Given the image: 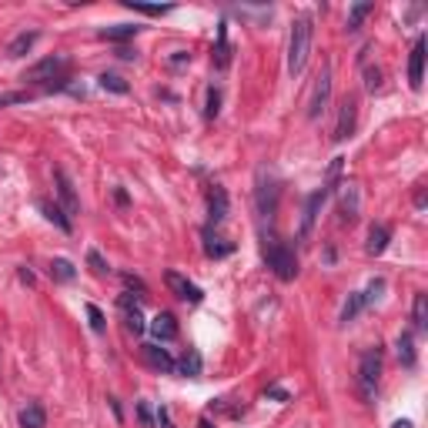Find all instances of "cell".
I'll return each instance as SVG.
<instances>
[{"label": "cell", "instance_id": "cell-22", "mask_svg": "<svg viewBox=\"0 0 428 428\" xmlns=\"http://www.w3.org/2000/svg\"><path fill=\"white\" fill-rule=\"evenodd\" d=\"M395 348H398V358H401V365L405 368H415V338H412V331H401L398 335V341H395Z\"/></svg>", "mask_w": 428, "mask_h": 428}, {"label": "cell", "instance_id": "cell-37", "mask_svg": "<svg viewBox=\"0 0 428 428\" xmlns=\"http://www.w3.org/2000/svg\"><path fill=\"white\" fill-rule=\"evenodd\" d=\"M365 87L368 91H378V87H382V74H378V71H365Z\"/></svg>", "mask_w": 428, "mask_h": 428}, {"label": "cell", "instance_id": "cell-15", "mask_svg": "<svg viewBox=\"0 0 428 428\" xmlns=\"http://www.w3.org/2000/svg\"><path fill=\"white\" fill-rule=\"evenodd\" d=\"M141 355H144V362L151 368H157V371H178V362H174L164 348H157V345H144Z\"/></svg>", "mask_w": 428, "mask_h": 428}, {"label": "cell", "instance_id": "cell-5", "mask_svg": "<svg viewBox=\"0 0 428 428\" xmlns=\"http://www.w3.org/2000/svg\"><path fill=\"white\" fill-rule=\"evenodd\" d=\"M67 71H71V61L64 54H50L44 61H37L34 67H27L24 80L31 84H50V80H67Z\"/></svg>", "mask_w": 428, "mask_h": 428}, {"label": "cell", "instance_id": "cell-20", "mask_svg": "<svg viewBox=\"0 0 428 428\" xmlns=\"http://www.w3.org/2000/svg\"><path fill=\"white\" fill-rule=\"evenodd\" d=\"M41 211H44V217L50 221V224H57L61 231H67V234L74 231V221H71V217H67V214L61 211V204H50V201H41Z\"/></svg>", "mask_w": 428, "mask_h": 428}, {"label": "cell", "instance_id": "cell-9", "mask_svg": "<svg viewBox=\"0 0 428 428\" xmlns=\"http://www.w3.org/2000/svg\"><path fill=\"white\" fill-rule=\"evenodd\" d=\"M164 285H168V288L181 298V301H191V305H198L201 298H204L198 285H194V281H187L184 275H178V271H168V275H164Z\"/></svg>", "mask_w": 428, "mask_h": 428}, {"label": "cell", "instance_id": "cell-7", "mask_svg": "<svg viewBox=\"0 0 428 428\" xmlns=\"http://www.w3.org/2000/svg\"><path fill=\"white\" fill-rule=\"evenodd\" d=\"M54 184H57V198H61V211L74 221L77 211H80V201H77L74 194V184H71V178H67V171L64 168H54Z\"/></svg>", "mask_w": 428, "mask_h": 428}, {"label": "cell", "instance_id": "cell-42", "mask_svg": "<svg viewBox=\"0 0 428 428\" xmlns=\"http://www.w3.org/2000/svg\"><path fill=\"white\" fill-rule=\"evenodd\" d=\"M20 281H24V285H34V275L27 271V268H20Z\"/></svg>", "mask_w": 428, "mask_h": 428}, {"label": "cell", "instance_id": "cell-39", "mask_svg": "<svg viewBox=\"0 0 428 428\" xmlns=\"http://www.w3.org/2000/svg\"><path fill=\"white\" fill-rule=\"evenodd\" d=\"M138 418H141V422H144L148 428H151V412H148V405H144V401L138 405Z\"/></svg>", "mask_w": 428, "mask_h": 428}, {"label": "cell", "instance_id": "cell-4", "mask_svg": "<svg viewBox=\"0 0 428 428\" xmlns=\"http://www.w3.org/2000/svg\"><path fill=\"white\" fill-rule=\"evenodd\" d=\"M278 198H281V184H278V178L261 168L258 171V184H255V208H258L261 221H275Z\"/></svg>", "mask_w": 428, "mask_h": 428}, {"label": "cell", "instance_id": "cell-11", "mask_svg": "<svg viewBox=\"0 0 428 428\" xmlns=\"http://www.w3.org/2000/svg\"><path fill=\"white\" fill-rule=\"evenodd\" d=\"M422 80H425V37H415L412 57H408V84L415 91H422Z\"/></svg>", "mask_w": 428, "mask_h": 428}, {"label": "cell", "instance_id": "cell-17", "mask_svg": "<svg viewBox=\"0 0 428 428\" xmlns=\"http://www.w3.org/2000/svg\"><path fill=\"white\" fill-rule=\"evenodd\" d=\"M388 241H392V228H388V224H371V228H368L365 251L368 255H382L385 248H388Z\"/></svg>", "mask_w": 428, "mask_h": 428}, {"label": "cell", "instance_id": "cell-8", "mask_svg": "<svg viewBox=\"0 0 428 428\" xmlns=\"http://www.w3.org/2000/svg\"><path fill=\"white\" fill-rule=\"evenodd\" d=\"M355 124H358V104L352 97L341 101V110H338V124H335V141H348L355 134Z\"/></svg>", "mask_w": 428, "mask_h": 428}, {"label": "cell", "instance_id": "cell-3", "mask_svg": "<svg viewBox=\"0 0 428 428\" xmlns=\"http://www.w3.org/2000/svg\"><path fill=\"white\" fill-rule=\"evenodd\" d=\"M378 378H382V348H365L362 362H358V395L371 401L378 392Z\"/></svg>", "mask_w": 428, "mask_h": 428}, {"label": "cell", "instance_id": "cell-41", "mask_svg": "<svg viewBox=\"0 0 428 428\" xmlns=\"http://www.w3.org/2000/svg\"><path fill=\"white\" fill-rule=\"evenodd\" d=\"M264 395H271V398H281V401H288V392H285V388H268Z\"/></svg>", "mask_w": 428, "mask_h": 428}, {"label": "cell", "instance_id": "cell-27", "mask_svg": "<svg viewBox=\"0 0 428 428\" xmlns=\"http://www.w3.org/2000/svg\"><path fill=\"white\" fill-rule=\"evenodd\" d=\"M375 10V3L371 0H365V3H355L352 10H348V20H345V31H358L362 27V20H365L368 14Z\"/></svg>", "mask_w": 428, "mask_h": 428}, {"label": "cell", "instance_id": "cell-14", "mask_svg": "<svg viewBox=\"0 0 428 428\" xmlns=\"http://www.w3.org/2000/svg\"><path fill=\"white\" fill-rule=\"evenodd\" d=\"M324 198H328V187H321V191H315V194L308 198L305 217H301V238H308V234H311V228H315V217H318V211H321V204H324Z\"/></svg>", "mask_w": 428, "mask_h": 428}, {"label": "cell", "instance_id": "cell-40", "mask_svg": "<svg viewBox=\"0 0 428 428\" xmlns=\"http://www.w3.org/2000/svg\"><path fill=\"white\" fill-rule=\"evenodd\" d=\"M124 281H127V288H138V291H144V281H141V278H134V275H124Z\"/></svg>", "mask_w": 428, "mask_h": 428}, {"label": "cell", "instance_id": "cell-24", "mask_svg": "<svg viewBox=\"0 0 428 428\" xmlns=\"http://www.w3.org/2000/svg\"><path fill=\"white\" fill-rule=\"evenodd\" d=\"M412 324H415V331H425L428 328V294H415V301H412Z\"/></svg>", "mask_w": 428, "mask_h": 428}, {"label": "cell", "instance_id": "cell-6", "mask_svg": "<svg viewBox=\"0 0 428 428\" xmlns=\"http://www.w3.org/2000/svg\"><path fill=\"white\" fill-rule=\"evenodd\" d=\"M328 101H331V64H321V74L315 77V87L308 94V121H318L328 110Z\"/></svg>", "mask_w": 428, "mask_h": 428}, {"label": "cell", "instance_id": "cell-21", "mask_svg": "<svg viewBox=\"0 0 428 428\" xmlns=\"http://www.w3.org/2000/svg\"><path fill=\"white\" fill-rule=\"evenodd\" d=\"M37 37H41L37 31H24V34H17L14 41H10V47H7V57H24V54H27V50H31V47L37 44Z\"/></svg>", "mask_w": 428, "mask_h": 428}, {"label": "cell", "instance_id": "cell-19", "mask_svg": "<svg viewBox=\"0 0 428 428\" xmlns=\"http://www.w3.org/2000/svg\"><path fill=\"white\" fill-rule=\"evenodd\" d=\"M20 425L24 428H44L47 425V412L41 401H27L24 408H20Z\"/></svg>", "mask_w": 428, "mask_h": 428}, {"label": "cell", "instance_id": "cell-45", "mask_svg": "<svg viewBox=\"0 0 428 428\" xmlns=\"http://www.w3.org/2000/svg\"><path fill=\"white\" fill-rule=\"evenodd\" d=\"M198 428H214V425H211V418H201V425H198Z\"/></svg>", "mask_w": 428, "mask_h": 428}, {"label": "cell", "instance_id": "cell-10", "mask_svg": "<svg viewBox=\"0 0 428 428\" xmlns=\"http://www.w3.org/2000/svg\"><path fill=\"white\" fill-rule=\"evenodd\" d=\"M338 204H341V221H348L352 224L358 211H362V194H358V184H341V191H338Z\"/></svg>", "mask_w": 428, "mask_h": 428}, {"label": "cell", "instance_id": "cell-26", "mask_svg": "<svg viewBox=\"0 0 428 428\" xmlns=\"http://www.w3.org/2000/svg\"><path fill=\"white\" fill-rule=\"evenodd\" d=\"M50 278H54V281H61V285H67V281H74L77 278V268L67 258H54L50 261Z\"/></svg>", "mask_w": 428, "mask_h": 428}, {"label": "cell", "instance_id": "cell-43", "mask_svg": "<svg viewBox=\"0 0 428 428\" xmlns=\"http://www.w3.org/2000/svg\"><path fill=\"white\" fill-rule=\"evenodd\" d=\"M114 201H117V204H121V208H124V204H127V194H124L121 187H117V191H114Z\"/></svg>", "mask_w": 428, "mask_h": 428}, {"label": "cell", "instance_id": "cell-32", "mask_svg": "<svg viewBox=\"0 0 428 428\" xmlns=\"http://www.w3.org/2000/svg\"><path fill=\"white\" fill-rule=\"evenodd\" d=\"M101 87H104V91H114V94H127V84H124V77H117V74H101Z\"/></svg>", "mask_w": 428, "mask_h": 428}, {"label": "cell", "instance_id": "cell-36", "mask_svg": "<svg viewBox=\"0 0 428 428\" xmlns=\"http://www.w3.org/2000/svg\"><path fill=\"white\" fill-rule=\"evenodd\" d=\"M87 318H91L94 331H104V328H107V324H104V311H101L97 305H87Z\"/></svg>", "mask_w": 428, "mask_h": 428}, {"label": "cell", "instance_id": "cell-29", "mask_svg": "<svg viewBox=\"0 0 428 428\" xmlns=\"http://www.w3.org/2000/svg\"><path fill=\"white\" fill-rule=\"evenodd\" d=\"M178 371H181L184 378H198V375H201V355L191 348V352H187L181 362H178Z\"/></svg>", "mask_w": 428, "mask_h": 428}, {"label": "cell", "instance_id": "cell-18", "mask_svg": "<svg viewBox=\"0 0 428 428\" xmlns=\"http://www.w3.org/2000/svg\"><path fill=\"white\" fill-rule=\"evenodd\" d=\"M201 238H204V255H208V258H224V255L234 251V245H224V238H221L214 228H204Z\"/></svg>", "mask_w": 428, "mask_h": 428}, {"label": "cell", "instance_id": "cell-12", "mask_svg": "<svg viewBox=\"0 0 428 428\" xmlns=\"http://www.w3.org/2000/svg\"><path fill=\"white\" fill-rule=\"evenodd\" d=\"M117 308H121L124 321H127V328L134 331V335H141L148 324H144V315H141V301H134V294H121L117 298Z\"/></svg>", "mask_w": 428, "mask_h": 428}, {"label": "cell", "instance_id": "cell-23", "mask_svg": "<svg viewBox=\"0 0 428 428\" xmlns=\"http://www.w3.org/2000/svg\"><path fill=\"white\" fill-rule=\"evenodd\" d=\"M231 61V47H228V24H221L217 27V50H214V67L217 71H224Z\"/></svg>", "mask_w": 428, "mask_h": 428}, {"label": "cell", "instance_id": "cell-1", "mask_svg": "<svg viewBox=\"0 0 428 428\" xmlns=\"http://www.w3.org/2000/svg\"><path fill=\"white\" fill-rule=\"evenodd\" d=\"M311 37H315L311 17L301 14L291 24V37H288V74L291 77H301V71H305L308 54H311Z\"/></svg>", "mask_w": 428, "mask_h": 428}, {"label": "cell", "instance_id": "cell-30", "mask_svg": "<svg viewBox=\"0 0 428 428\" xmlns=\"http://www.w3.org/2000/svg\"><path fill=\"white\" fill-rule=\"evenodd\" d=\"M127 7H131V10H138V14H148V17H164V14L174 10L171 3H161V7H157V3H138V0H127Z\"/></svg>", "mask_w": 428, "mask_h": 428}, {"label": "cell", "instance_id": "cell-34", "mask_svg": "<svg viewBox=\"0 0 428 428\" xmlns=\"http://www.w3.org/2000/svg\"><path fill=\"white\" fill-rule=\"evenodd\" d=\"M382 291H385V278H375V281L368 285V291L362 294V298H365V308H368V305H375V301L382 298Z\"/></svg>", "mask_w": 428, "mask_h": 428}, {"label": "cell", "instance_id": "cell-28", "mask_svg": "<svg viewBox=\"0 0 428 428\" xmlns=\"http://www.w3.org/2000/svg\"><path fill=\"white\" fill-rule=\"evenodd\" d=\"M365 308V298H362V291H352L348 294V301H345V308H341V324H348V321L358 318V311Z\"/></svg>", "mask_w": 428, "mask_h": 428}, {"label": "cell", "instance_id": "cell-31", "mask_svg": "<svg viewBox=\"0 0 428 428\" xmlns=\"http://www.w3.org/2000/svg\"><path fill=\"white\" fill-rule=\"evenodd\" d=\"M217 110H221V87H208V107H204V117L214 121V117H217Z\"/></svg>", "mask_w": 428, "mask_h": 428}, {"label": "cell", "instance_id": "cell-33", "mask_svg": "<svg viewBox=\"0 0 428 428\" xmlns=\"http://www.w3.org/2000/svg\"><path fill=\"white\" fill-rule=\"evenodd\" d=\"M27 101H31V94H27V91H7V94H0V107L27 104Z\"/></svg>", "mask_w": 428, "mask_h": 428}, {"label": "cell", "instance_id": "cell-16", "mask_svg": "<svg viewBox=\"0 0 428 428\" xmlns=\"http://www.w3.org/2000/svg\"><path fill=\"white\" fill-rule=\"evenodd\" d=\"M151 335L157 338V341H174V338H178V321H174V315L161 311V315L151 321Z\"/></svg>", "mask_w": 428, "mask_h": 428}, {"label": "cell", "instance_id": "cell-35", "mask_svg": "<svg viewBox=\"0 0 428 428\" xmlns=\"http://www.w3.org/2000/svg\"><path fill=\"white\" fill-rule=\"evenodd\" d=\"M87 264H91V271H94V275H101V278H104L107 271H110V268H107V261L101 258L97 251H87Z\"/></svg>", "mask_w": 428, "mask_h": 428}, {"label": "cell", "instance_id": "cell-13", "mask_svg": "<svg viewBox=\"0 0 428 428\" xmlns=\"http://www.w3.org/2000/svg\"><path fill=\"white\" fill-rule=\"evenodd\" d=\"M208 217H211L214 228L228 217V191L221 184H211V191H208Z\"/></svg>", "mask_w": 428, "mask_h": 428}, {"label": "cell", "instance_id": "cell-2", "mask_svg": "<svg viewBox=\"0 0 428 428\" xmlns=\"http://www.w3.org/2000/svg\"><path fill=\"white\" fill-rule=\"evenodd\" d=\"M264 264L275 271V278L281 281H294L298 275V255H294V248L285 245L281 238H271V241H264Z\"/></svg>", "mask_w": 428, "mask_h": 428}, {"label": "cell", "instance_id": "cell-38", "mask_svg": "<svg viewBox=\"0 0 428 428\" xmlns=\"http://www.w3.org/2000/svg\"><path fill=\"white\" fill-rule=\"evenodd\" d=\"M157 425H161V428H174V422H171L168 408H157Z\"/></svg>", "mask_w": 428, "mask_h": 428}, {"label": "cell", "instance_id": "cell-44", "mask_svg": "<svg viewBox=\"0 0 428 428\" xmlns=\"http://www.w3.org/2000/svg\"><path fill=\"white\" fill-rule=\"evenodd\" d=\"M392 428H412V422H405V418H401V422H395Z\"/></svg>", "mask_w": 428, "mask_h": 428}, {"label": "cell", "instance_id": "cell-25", "mask_svg": "<svg viewBox=\"0 0 428 428\" xmlns=\"http://www.w3.org/2000/svg\"><path fill=\"white\" fill-rule=\"evenodd\" d=\"M138 24H114V27L101 31V41H131V37H138Z\"/></svg>", "mask_w": 428, "mask_h": 428}]
</instances>
